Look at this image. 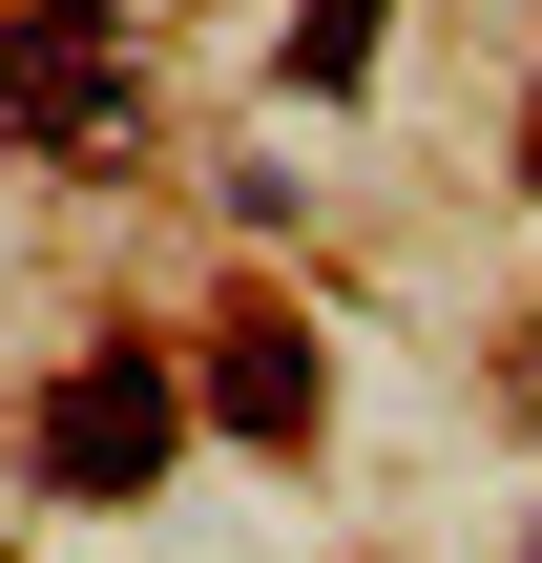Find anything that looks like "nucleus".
Wrapping results in <instances>:
<instances>
[{
  "instance_id": "obj_1",
  "label": "nucleus",
  "mask_w": 542,
  "mask_h": 563,
  "mask_svg": "<svg viewBox=\"0 0 542 563\" xmlns=\"http://www.w3.org/2000/svg\"><path fill=\"white\" fill-rule=\"evenodd\" d=\"M146 125V42L104 0H21L0 21V146H125Z\"/></svg>"
},
{
  "instance_id": "obj_2",
  "label": "nucleus",
  "mask_w": 542,
  "mask_h": 563,
  "mask_svg": "<svg viewBox=\"0 0 542 563\" xmlns=\"http://www.w3.org/2000/svg\"><path fill=\"white\" fill-rule=\"evenodd\" d=\"M167 439H188L167 355H84V376L42 397V501H146V481H167Z\"/></svg>"
},
{
  "instance_id": "obj_3",
  "label": "nucleus",
  "mask_w": 542,
  "mask_h": 563,
  "mask_svg": "<svg viewBox=\"0 0 542 563\" xmlns=\"http://www.w3.org/2000/svg\"><path fill=\"white\" fill-rule=\"evenodd\" d=\"M209 355H230V376H209V397H230V439H313V355H292L272 313H230Z\"/></svg>"
},
{
  "instance_id": "obj_4",
  "label": "nucleus",
  "mask_w": 542,
  "mask_h": 563,
  "mask_svg": "<svg viewBox=\"0 0 542 563\" xmlns=\"http://www.w3.org/2000/svg\"><path fill=\"white\" fill-rule=\"evenodd\" d=\"M355 63H376V0H313L292 21V84H355Z\"/></svg>"
},
{
  "instance_id": "obj_5",
  "label": "nucleus",
  "mask_w": 542,
  "mask_h": 563,
  "mask_svg": "<svg viewBox=\"0 0 542 563\" xmlns=\"http://www.w3.org/2000/svg\"><path fill=\"white\" fill-rule=\"evenodd\" d=\"M522 167H542V146H522Z\"/></svg>"
}]
</instances>
